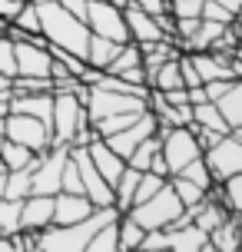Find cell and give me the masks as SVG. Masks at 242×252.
Instances as JSON below:
<instances>
[{
  "label": "cell",
  "instance_id": "18",
  "mask_svg": "<svg viewBox=\"0 0 242 252\" xmlns=\"http://www.w3.org/2000/svg\"><path fill=\"white\" fill-rule=\"evenodd\" d=\"M209 239L203 229L189 226H179V229H169V252H199L203 249V242Z\"/></svg>",
  "mask_w": 242,
  "mask_h": 252
},
{
  "label": "cell",
  "instance_id": "40",
  "mask_svg": "<svg viewBox=\"0 0 242 252\" xmlns=\"http://www.w3.org/2000/svg\"><path fill=\"white\" fill-rule=\"evenodd\" d=\"M173 17H203V0H169Z\"/></svg>",
  "mask_w": 242,
  "mask_h": 252
},
{
  "label": "cell",
  "instance_id": "37",
  "mask_svg": "<svg viewBox=\"0 0 242 252\" xmlns=\"http://www.w3.org/2000/svg\"><path fill=\"white\" fill-rule=\"evenodd\" d=\"M60 189L63 192H83V183H80V169L77 163L66 156V163H63V173H60Z\"/></svg>",
  "mask_w": 242,
  "mask_h": 252
},
{
  "label": "cell",
  "instance_id": "4",
  "mask_svg": "<svg viewBox=\"0 0 242 252\" xmlns=\"http://www.w3.org/2000/svg\"><path fill=\"white\" fill-rule=\"evenodd\" d=\"M156 136H159V156L166 159L169 176H176L189 159L203 156L199 139H196V133H192V126H169V129L159 126V129H156Z\"/></svg>",
  "mask_w": 242,
  "mask_h": 252
},
{
  "label": "cell",
  "instance_id": "57",
  "mask_svg": "<svg viewBox=\"0 0 242 252\" xmlns=\"http://www.w3.org/2000/svg\"><path fill=\"white\" fill-rule=\"evenodd\" d=\"M0 236H3V232H0Z\"/></svg>",
  "mask_w": 242,
  "mask_h": 252
},
{
  "label": "cell",
  "instance_id": "2",
  "mask_svg": "<svg viewBox=\"0 0 242 252\" xmlns=\"http://www.w3.org/2000/svg\"><path fill=\"white\" fill-rule=\"evenodd\" d=\"M40 13V33L47 37V43L70 50L73 57L87 60V47H90V27L83 20H77L70 10H63L57 0H47L37 7Z\"/></svg>",
  "mask_w": 242,
  "mask_h": 252
},
{
  "label": "cell",
  "instance_id": "25",
  "mask_svg": "<svg viewBox=\"0 0 242 252\" xmlns=\"http://www.w3.org/2000/svg\"><path fill=\"white\" fill-rule=\"evenodd\" d=\"M37 153L27 150V146H20V143H13V139L3 136V146H0V163L7 166V169H24V166H30V159H33Z\"/></svg>",
  "mask_w": 242,
  "mask_h": 252
},
{
  "label": "cell",
  "instance_id": "20",
  "mask_svg": "<svg viewBox=\"0 0 242 252\" xmlns=\"http://www.w3.org/2000/svg\"><path fill=\"white\" fill-rule=\"evenodd\" d=\"M192 126H203V129H212V133H232L229 123H226V116L219 113V106L209 103V100L192 106Z\"/></svg>",
  "mask_w": 242,
  "mask_h": 252
},
{
  "label": "cell",
  "instance_id": "16",
  "mask_svg": "<svg viewBox=\"0 0 242 252\" xmlns=\"http://www.w3.org/2000/svg\"><path fill=\"white\" fill-rule=\"evenodd\" d=\"M10 113L37 116L40 123L50 126V120H53V93H27V96H10Z\"/></svg>",
  "mask_w": 242,
  "mask_h": 252
},
{
  "label": "cell",
  "instance_id": "27",
  "mask_svg": "<svg viewBox=\"0 0 242 252\" xmlns=\"http://www.w3.org/2000/svg\"><path fill=\"white\" fill-rule=\"evenodd\" d=\"M143 116V110H126V113H113V116H103L100 123H93V129H96V136H110V133H120V129H126L129 123H136Z\"/></svg>",
  "mask_w": 242,
  "mask_h": 252
},
{
  "label": "cell",
  "instance_id": "28",
  "mask_svg": "<svg viewBox=\"0 0 242 252\" xmlns=\"http://www.w3.org/2000/svg\"><path fill=\"white\" fill-rule=\"evenodd\" d=\"M10 93L13 96H27V93H53V80L50 76H13L10 80Z\"/></svg>",
  "mask_w": 242,
  "mask_h": 252
},
{
  "label": "cell",
  "instance_id": "3",
  "mask_svg": "<svg viewBox=\"0 0 242 252\" xmlns=\"http://www.w3.org/2000/svg\"><path fill=\"white\" fill-rule=\"evenodd\" d=\"M182 213H186V209H182V202H179V196H176V189H173L169 179H166L146 202H140V206L129 209V216H133L143 229H173Z\"/></svg>",
  "mask_w": 242,
  "mask_h": 252
},
{
  "label": "cell",
  "instance_id": "51",
  "mask_svg": "<svg viewBox=\"0 0 242 252\" xmlns=\"http://www.w3.org/2000/svg\"><path fill=\"white\" fill-rule=\"evenodd\" d=\"M239 219V252H242V216H236Z\"/></svg>",
  "mask_w": 242,
  "mask_h": 252
},
{
  "label": "cell",
  "instance_id": "49",
  "mask_svg": "<svg viewBox=\"0 0 242 252\" xmlns=\"http://www.w3.org/2000/svg\"><path fill=\"white\" fill-rule=\"evenodd\" d=\"M7 113H10V103H7V100H0V120H3Z\"/></svg>",
  "mask_w": 242,
  "mask_h": 252
},
{
  "label": "cell",
  "instance_id": "33",
  "mask_svg": "<svg viewBox=\"0 0 242 252\" xmlns=\"http://www.w3.org/2000/svg\"><path fill=\"white\" fill-rule=\"evenodd\" d=\"M20 202L24 199H0V232L3 236L20 232Z\"/></svg>",
  "mask_w": 242,
  "mask_h": 252
},
{
  "label": "cell",
  "instance_id": "12",
  "mask_svg": "<svg viewBox=\"0 0 242 252\" xmlns=\"http://www.w3.org/2000/svg\"><path fill=\"white\" fill-rule=\"evenodd\" d=\"M53 226V196L30 192L20 202V232H40Z\"/></svg>",
  "mask_w": 242,
  "mask_h": 252
},
{
  "label": "cell",
  "instance_id": "5",
  "mask_svg": "<svg viewBox=\"0 0 242 252\" xmlns=\"http://www.w3.org/2000/svg\"><path fill=\"white\" fill-rule=\"evenodd\" d=\"M87 106L73 93H53V120H50V146H70L80 126H87Z\"/></svg>",
  "mask_w": 242,
  "mask_h": 252
},
{
  "label": "cell",
  "instance_id": "53",
  "mask_svg": "<svg viewBox=\"0 0 242 252\" xmlns=\"http://www.w3.org/2000/svg\"><path fill=\"white\" fill-rule=\"evenodd\" d=\"M3 33H7V20L0 17V37H3Z\"/></svg>",
  "mask_w": 242,
  "mask_h": 252
},
{
  "label": "cell",
  "instance_id": "8",
  "mask_svg": "<svg viewBox=\"0 0 242 252\" xmlns=\"http://www.w3.org/2000/svg\"><path fill=\"white\" fill-rule=\"evenodd\" d=\"M126 110H146V100L129 96V93H116V90H106L100 83L90 87V96H87V120L90 123H100L103 116L126 113Z\"/></svg>",
  "mask_w": 242,
  "mask_h": 252
},
{
  "label": "cell",
  "instance_id": "17",
  "mask_svg": "<svg viewBox=\"0 0 242 252\" xmlns=\"http://www.w3.org/2000/svg\"><path fill=\"white\" fill-rule=\"evenodd\" d=\"M209 242H212L219 252H239V219H236V213H229L212 232H209Z\"/></svg>",
  "mask_w": 242,
  "mask_h": 252
},
{
  "label": "cell",
  "instance_id": "47",
  "mask_svg": "<svg viewBox=\"0 0 242 252\" xmlns=\"http://www.w3.org/2000/svg\"><path fill=\"white\" fill-rule=\"evenodd\" d=\"M150 173H156V176L169 179V169H166V159H163V156H156L153 163H150Z\"/></svg>",
  "mask_w": 242,
  "mask_h": 252
},
{
  "label": "cell",
  "instance_id": "48",
  "mask_svg": "<svg viewBox=\"0 0 242 252\" xmlns=\"http://www.w3.org/2000/svg\"><path fill=\"white\" fill-rule=\"evenodd\" d=\"M10 96H13V93H10V76H3V73H0V100H7V103H10Z\"/></svg>",
  "mask_w": 242,
  "mask_h": 252
},
{
  "label": "cell",
  "instance_id": "31",
  "mask_svg": "<svg viewBox=\"0 0 242 252\" xmlns=\"http://www.w3.org/2000/svg\"><path fill=\"white\" fill-rule=\"evenodd\" d=\"M182 87V73H179V57L166 60L153 76V90H179Z\"/></svg>",
  "mask_w": 242,
  "mask_h": 252
},
{
  "label": "cell",
  "instance_id": "41",
  "mask_svg": "<svg viewBox=\"0 0 242 252\" xmlns=\"http://www.w3.org/2000/svg\"><path fill=\"white\" fill-rule=\"evenodd\" d=\"M203 20H216V24H232V17L226 7H219L216 0H203Z\"/></svg>",
  "mask_w": 242,
  "mask_h": 252
},
{
  "label": "cell",
  "instance_id": "11",
  "mask_svg": "<svg viewBox=\"0 0 242 252\" xmlns=\"http://www.w3.org/2000/svg\"><path fill=\"white\" fill-rule=\"evenodd\" d=\"M156 129H159L156 116L150 113V110H143V116L136 120V123H129L126 129H120V133H110V136H103V143H106V146H110L116 156H123V159H126L129 153L136 150V146H140L146 136H153Z\"/></svg>",
  "mask_w": 242,
  "mask_h": 252
},
{
  "label": "cell",
  "instance_id": "43",
  "mask_svg": "<svg viewBox=\"0 0 242 252\" xmlns=\"http://www.w3.org/2000/svg\"><path fill=\"white\" fill-rule=\"evenodd\" d=\"M129 3H136V7L146 10L150 17H159V13L169 10V0H129Z\"/></svg>",
  "mask_w": 242,
  "mask_h": 252
},
{
  "label": "cell",
  "instance_id": "55",
  "mask_svg": "<svg viewBox=\"0 0 242 252\" xmlns=\"http://www.w3.org/2000/svg\"><path fill=\"white\" fill-rule=\"evenodd\" d=\"M27 252H40V249H37V246H30V249H27Z\"/></svg>",
  "mask_w": 242,
  "mask_h": 252
},
{
  "label": "cell",
  "instance_id": "22",
  "mask_svg": "<svg viewBox=\"0 0 242 252\" xmlns=\"http://www.w3.org/2000/svg\"><path fill=\"white\" fill-rule=\"evenodd\" d=\"M120 47H123V43H113V40H106V37H96V33H90L87 63H90V66H96V70H106V63H110L116 53H120Z\"/></svg>",
  "mask_w": 242,
  "mask_h": 252
},
{
  "label": "cell",
  "instance_id": "29",
  "mask_svg": "<svg viewBox=\"0 0 242 252\" xmlns=\"http://www.w3.org/2000/svg\"><path fill=\"white\" fill-rule=\"evenodd\" d=\"M116 219H120V216H116ZM116 219L106 222L103 229H96V232L90 236L83 252H120V246H116Z\"/></svg>",
  "mask_w": 242,
  "mask_h": 252
},
{
  "label": "cell",
  "instance_id": "24",
  "mask_svg": "<svg viewBox=\"0 0 242 252\" xmlns=\"http://www.w3.org/2000/svg\"><path fill=\"white\" fill-rule=\"evenodd\" d=\"M156 156H159V136L153 133V136H146L140 146H136V150L126 156V166H133V169L146 173V169H150V163H153Z\"/></svg>",
  "mask_w": 242,
  "mask_h": 252
},
{
  "label": "cell",
  "instance_id": "54",
  "mask_svg": "<svg viewBox=\"0 0 242 252\" xmlns=\"http://www.w3.org/2000/svg\"><path fill=\"white\" fill-rule=\"evenodd\" d=\"M30 3H33V7H40V3H47V0H30Z\"/></svg>",
  "mask_w": 242,
  "mask_h": 252
},
{
  "label": "cell",
  "instance_id": "14",
  "mask_svg": "<svg viewBox=\"0 0 242 252\" xmlns=\"http://www.w3.org/2000/svg\"><path fill=\"white\" fill-rule=\"evenodd\" d=\"M123 20H126V33H129L133 43H156V40H166V33L159 30V24H156V17L140 10L136 3H126V7H123Z\"/></svg>",
  "mask_w": 242,
  "mask_h": 252
},
{
  "label": "cell",
  "instance_id": "34",
  "mask_svg": "<svg viewBox=\"0 0 242 252\" xmlns=\"http://www.w3.org/2000/svg\"><path fill=\"white\" fill-rule=\"evenodd\" d=\"M176 176H182V179H189V183H196L199 189H209L212 186V176H209V166H206V159L203 156H196V159H189V163L179 169Z\"/></svg>",
  "mask_w": 242,
  "mask_h": 252
},
{
  "label": "cell",
  "instance_id": "56",
  "mask_svg": "<svg viewBox=\"0 0 242 252\" xmlns=\"http://www.w3.org/2000/svg\"><path fill=\"white\" fill-rule=\"evenodd\" d=\"M0 146H3V133H0Z\"/></svg>",
  "mask_w": 242,
  "mask_h": 252
},
{
  "label": "cell",
  "instance_id": "15",
  "mask_svg": "<svg viewBox=\"0 0 242 252\" xmlns=\"http://www.w3.org/2000/svg\"><path fill=\"white\" fill-rule=\"evenodd\" d=\"M87 153H90V159H93V166H96V173H100L110 186H113L116 179H120V173L126 169V159H123V156H116L103 139H93V143L87 146Z\"/></svg>",
  "mask_w": 242,
  "mask_h": 252
},
{
  "label": "cell",
  "instance_id": "50",
  "mask_svg": "<svg viewBox=\"0 0 242 252\" xmlns=\"http://www.w3.org/2000/svg\"><path fill=\"white\" fill-rule=\"evenodd\" d=\"M199 252H219V249H216V246H212L209 239H206V242H203V249H199Z\"/></svg>",
  "mask_w": 242,
  "mask_h": 252
},
{
  "label": "cell",
  "instance_id": "35",
  "mask_svg": "<svg viewBox=\"0 0 242 252\" xmlns=\"http://www.w3.org/2000/svg\"><path fill=\"white\" fill-rule=\"evenodd\" d=\"M10 24L17 27V30H24V33H40V13H37V7H33L30 0H24Z\"/></svg>",
  "mask_w": 242,
  "mask_h": 252
},
{
  "label": "cell",
  "instance_id": "21",
  "mask_svg": "<svg viewBox=\"0 0 242 252\" xmlns=\"http://www.w3.org/2000/svg\"><path fill=\"white\" fill-rule=\"evenodd\" d=\"M216 106H219V113L226 116L229 129H239L242 126V80H232V87L226 90V96Z\"/></svg>",
  "mask_w": 242,
  "mask_h": 252
},
{
  "label": "cell",
  "instance_id": "26",
  "mask_svg": "<svg viewBox=\"0 0 242 252\" xmlns=\"http://www.w3.org/2000/svg\"><path fill=\"white\" fill-rule=\"evenodd\" d=\"M219 202H222L229 213L242 216V173H236V176L219 183Z\"/></svg>",
  "mask_w": 242,
  "mask_h": 252
},
{
  "label": "cell",
  "instance_id": "36",
  "mask_svg": "<svg viewBox=\"0 0 242 252\" xmlns=\"http://www.w3.org/2000/svg\"><path fill=\"white\" fill-rule=\"evenodd\" d=\"M166 179L163 176H156V173H150V169H146V173H140V183H136V192H133V206H140V202H146L150 199V196H153L156 189L163 186ZM133 206H129V209H133Z\"/></svg>",
  "mask_w": 242,
  "mask_h": 252
},
{
  "label": "cell",
  "instance_id": "30",
  "mask_svg": "<svg viewBox=\"0 0 242 252\" xmlns=\"http://www.w3.org/2000/svg\"><path fill=\"white\" fill-rule=\"evenodd\" d=\"M30 196V169H7V186H3V199H24Z\"/></svg>",
  "mask_w": 242,
  "mask_h": 252
},
{
  "label": "cell",
  "instance_id": "1",
  "mask_svg": "<svg viewBox=\"0 0 242 252\" xmlns=\"http://www.w3.org/2000/svg\"><path fill=\"white\" fill-rule=\"evenodd\" d=\"M116 216H120L116 206H103V209H93L87 219H80L73 226H47L40 232H30V236H33V246L40 252H83L90 236L96 229H103L106 222H113Z\"/></svg>",
  "mask_w": 242,
  "mask_h": 252
},
{
  "label": "cell",
  "instance_id": "9",
  "mask_svg": "<svg viewBox=\"0 0 242 252\" xmlns=\"http://www.w3.org/2000/svg\"><path fill=\"white\" fill-rule=\"evenodd\" d=\"M3 136L20 143L33 153H47L50 150V126L40 123L37 116H27V113H7L3 120Z\"/></svg>",
  "mask_w": 242,
  "mask_h": 252
},
{
  "label": "cell",
  "instance_id": "45",
  "mask_svg": "<svg viewBox=\"0 0 242 252\" xmlns=\"http://www.w3.org/2000/svg\"><path fill=\"white\" fill-rule=\"evenodd\" d=\"M20 3H24V0H0V17L10 24L13 17H17V10H20Z\"/></svg>",
  "mask_w": 242,
  "mask_h": 252
},
{
  "label": "cell",
  "instance_id": "42",
  "mask_svg": "<svg viewBox=\"0 0 242 252\" xmlns=\"http://www.w3.org/2000/svg\"><path fill=\"white\" fill-rule=\"evenodd\" d=\"M232 87V80H209V83H203V90H206V100L209 103H219L222 96H226V90Z\"/></svg>",
  "mask_w": 242,
  "mask_h": 252
},
{
  "label": "cell",
  "instance_id": "32",
  "mask_svg": "<svg viewBox=\"0 0 242 252\" xmlns=\"http://www.w3.org/2000/svg\"><path fill=\"white\" fill-rule=\"evenodd\" d=\"M169 183H173V189H176V196H179V202H182V209H192V206H199V202L206 199V189H199L196 183H189V179L169 176Z\"/></svg>",
  "mask_w": 242,
  "mask_h": 252
},
{
  "label": "cell",
  "instance_id": "7",
  "mask_svg": "<svg viewBox=\"0 0 242 252\" xmlns=\"http://www.w3.org/2000/svg\"><path fill=\"white\" fill-rule=\"evenodd\" d=\"M206 166H209V176L212 183H222V179L236 176L242 173V139L236 133H226V136H219L209 150L203 153Z\"/></svg>",
  "mask_w": 242,
  "mask_h": 252
},
{
  "label": "cell",
  "instance_id": "46",
  "mask_svg": "<svg viewBox=\"0 0 242 252\" xmlns=\"http://www.w3.org/2000/svg\"><path fill=\"white\" fill-rule=\"evenodd\" d=\"M216 3H219V7H226V10H229L236 20L242 17V0H216Z\"/></svg>",
  "mask_w": 242,
  "mask_h": 252
},
{
  "label": "cell",
  "instance_id": "44",
  "mask_svg": "<svg viewBox=\"0 0 242 252\" xmlns=\"http://www.w3.org/2000/svg\"><path fill=\"white\" fill-rule=\"evenodd\" d=\"M63 10H70L77 20H87V0H57Z\"/></svg>",
  "mask_w": 242,
  "mask_h": 252
},
{
  "label": "cell",
  "instance_id": "23",
  "mask_svg": "<svg viewBox=\"0 0 242 252\" xmlns=\"http://www.w3.org/2000/svg\"><path fill=\"white\" fill-rule=\"evenodd\" d=\"M133 66H140V47H136L133 40H126V43L120 47V53L106 63L103 73H106V76H123L126 70H133Z\"/></svg>",
  "mask_w": 242,
  "mask_h": 252
},
{
  "label": "cell",
  "instance_id": "6",
  "mask_svg": "<svg viewBox=\"0 0 242 252\" xmlns=\"http://www.w3.org/2000/svg\"><path fill=\"white\" fill-rule=\"evenodd\" d=\"M90 33L96 37H106L113 43H126V20H123V7H116L113 0H87V20Z\"/></svg>",
  "mask_w": 242,
  "mask_h": 252
},
{
  "label": "cell",
  "instance_id": "52",
  "mask_svg": "<svg viewBox=\"0 0 242 252\" xmlns=\"http://www.w3.org/2000/svg\"><path fill=\"white\" fill-rule=\"evenodd\" d=\"M133 252H169V249H143L140 246V249H133Z\"/></svg>",
  "mask_w": 242,
  "mask_h": 252
},
{
  "label": "cell",
  "instance_id": "10",
  "mask_svg": "<svg viewBox=\"0 0 242 252\" xmlns=\"http://www.w3.org/2000/svg\"><path fill=\"white\" fill-rule=\"evenodd\" d=\"M66 156H70V146H50L47 153H40L37 169L30 173V192L57 196L60 192V173H63Z\"/></svg>",
  "mask_w": 242,
  "mask_h": 252
},
{
  "label": "cell",
  "instance_id": "13",
  "mask_svg": "<svg viewBox=\"0 0 242 252\" xmlns=\"http://www.w3.org/2000/svg\"><path fill=\"white\" fill-rule=\"evenodd\" d=\"M96 206L83 196V192H57L53 196V226H73L80 219H87Z\"/></svg>",
  "mask_w": 242,
  "mask_h": 252
},
{
  "label": "cell",
  "instance_id": "39",
  "mask_svg": "<svg viewBox=\"0 0 242 252\" xmlns=\"http://www.w3.org/2000/svg\"><path fill=\"white\" fill-rule=\"evenodd\" d=\"M33 246L30 232H17V236H0V252H27Z\"/></svg>",
  "mask_w": 242,
  "mask_h": 252
},
{
  "label": "cell",
  "instance_id": "19",
  "mask_svg": "<svg viewBox=\"0 0 242 252\" xmlns=\"http://www.w3.org/2000/svg\"><path fill=\"white\" fill-rule=\"evenodd\" d=\"M143 232H146V229H143L129 213H120V219H116V246H120V252H133V249H140Z\"/></svg>",
  "mask_w": 242,
  "mask_h": 252
},
{
  "label": "cell",
  "instance_id": "38",
  "mask_svg": "<svg viewBox=\"0 0 242 252\" xmlns=\"http://www.w3.org/2000/svg\"><path fill=\"white\" fill-rule=\"evenodd\" d=\"M0 73L3 76H17V57H13V40L0 37Z\"/></svg>",
  "mask_w": 242,
  "mask_h": 252
}]
</instances>
